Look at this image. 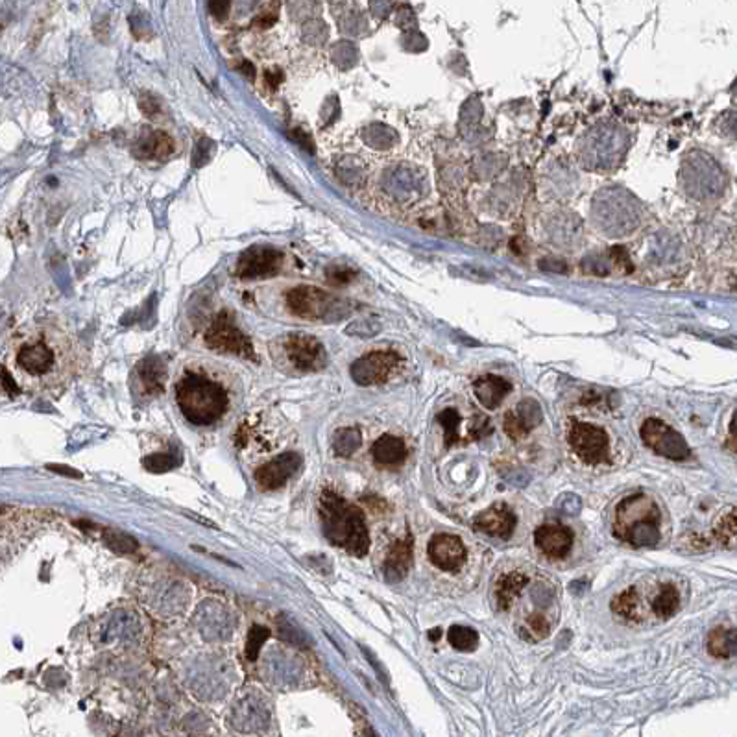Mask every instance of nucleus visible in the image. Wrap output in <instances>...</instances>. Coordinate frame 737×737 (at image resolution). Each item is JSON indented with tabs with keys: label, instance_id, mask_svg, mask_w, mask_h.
Instances as JSON below:
<instances>
[{
	"label": "nucleus",
	"instance_id": "f257e3e1",
	"mask_svg": "<svg viewBox=\"0 0 737 737\" xmlns=\"http://www.w3.org/2000/svg\"><path fill=\"white\" fill-rule=\"evenodd\" d=\"M78 344L69 333L49 324L21 327L8 344V368L30 390H52L76 374Z\"/></svg>",
	"mask_w": 737,
	"mask_h": 737
},
{
	"label": "nucleus",
	"instance_id": "f03ea898",
	"mask_svg": "<svg viewBox=\"0 0 737 737\" xmlns=\"http://www.w3.org/2000/svg\"><path fill=\"white\" fill-rule=\"evenodd\" d=\"M174 395L185 420L198 427L220 422L231 406L224 372L207 363L185 366L174 386Z\"/></svg>",
	"mask_w": 737,
	"mask_h": 737
},
{
	"label": "nucleus",
	"instance_id": "7ed1b4c3",
	"mask_svg": "<svg viewBox=\"0 0 737 737\" xmlns=\"http://www.w3.org/2000/svg\"><path fill=\"white\" fill-rule=\"evenodd\" d=\"M318 510H320L322 530L329 544L340 547L357 558L368 555L370 534L360 508L346 501L337 491L324 490L318 502Z\"/></svg>",
	"mask_w": 737,
	"mask_h": 737
},
{
	"label": "nucleus",
	"instance_id": "20e7f679",
	"mask_svg": "<svg viewBox=\"0 0 737 737\" xmlns=\"http://www.w3.org/2000/svg\"><path fill=\"white\" fill-rule=\"evenodd\" d=\"M274 360L294 374H315L326 368L327 351L324 344L307 333H289L270 346Z\"/></svg>",
	"mask_w": 737,
	"mask_h": 737
},
{
	"label": "nucleus",
	"instance_id": "39448f33",
	"mask_svg": "<svg viewBox=\"0 0 737 737\" xmlns=\"http://www.w3.org/2000/svg\"><path fill=\"white\" fill-rule=\"evenodd\" d=\"M287 253L270 244L250 246L237 259L233 276L242 281H261L278 278L287 268Z\"/></svg>",
	"mask_w": 737,
	"mask_h": 737
},
{
	"label": "nucleus",
	"instance_id": "423d86ee",
	"mask_svg": "<svg viewBox=\"0 0 737 737\" xmlns=\"http://www.w3.org/2000/svg\"><path fill=\"white\" fill-rule=\"evenodd\" d=\"M283 307L301 320H326L337 310L338 299L312 285H294L283 292Z\"/></svg>",
	"mask_w": 737,
	"mask_h": 737
},
{
	"label": "nucleus",
	"instance_id": "0eeeda50",
	"mask_svg": "<svg viewBox=\"0 0 737 737\" xmlns=\"http://www.w3.org/2000/svg\"><path fill=\"white\" fill-rule=\"evenodd\" d=\"M203 342L211 351L224 353V355H235V357L251 358L255 360V349L253 344L244 333L235 326L228 310L220 312L214 318L203 335Z\"/></svg>",
	"mask_w": 737,
	"mask_h": 737
},
{
	"label": "nucleus",
	"instance_id": "6e6552de",
	"mask_svg": "<svg viewBox=\"0 0 737 737\" xmlns=\"http://www.w3.org/2000/svg\"><path fill=\"white\" fill-rule=\"evenodd\" d=\"M641 440L645 442L647 447L663 459L669 460H686L691 454L688 442L679 431L669 427L667 423H663L658 418H649L643 422L640 429Z\"/></svg>",
	"mask_w": 737,
	"mask_h": 737
},
{
	"label": "nucleus",
	"instance_id": "1a4fd4ad",
	"mask_svg": "<svg viewBox=\"0 0 737 737\" xmlns=\"http://www.w3.org/2000/svg\"><path fill=\"white\" fill-rule=\"evenodd\" d=\"M567 440L575 454L586 464L597 466L610 460V440L604 429L592 423L573 422Z\"/></svg>",
	"mask_w": 737,
	"mask_h": 737
},
{
	"label": "nucleus",
	"instance_id": "9d476101",
	"mask_svg": "<svg viewBox=\"0 0 737 737\" xmlns=\"http://www.w3.org/2000/svg\"><path fill=\"white\" fill-rule=\"evenodd\" d=\"M401 357L395 351H372L358 357L349 368L351 379L358 386L383 385L399 368Z\"/></svg>",
	"mask_w": 737,
	"mask_h": 737
},
{
	"label": "nucleus",
	"instance_id": "9b49d317",
	"mask_svg": "<svg viewBox=\"0 0 737 737\" xmlns=\"http://www.w3.org/2000/svg\"><path fill=\"white\" fill-rule=\"evenodd\" d=\"M640 521H660V510H658L656 502L651 497L632 496L626 497L625 501L619 502V507L615 510L614 532L617 538L623 540V536L632 525L640 523Z\"/></svg>",
	"mask_w": 737,
	"mask_h": 737
},
{
	"label": "nucleus",
	"instance_id": "f8f14e48",
	"mask_svg": "<svg viewBox=\"0 0 737 737\" xmlns=\"http://www.w3.org/2000/svg\"><path fill=\"white\" fill-rule=\"evenodd\" d=\"M299 466H301L299 453L289 451V453L279 454L276 459L268 460V462L257 468L255 473H253L257 486L268 491L279 490L294 477L296 471L299 470Z\"/></svg>",
	"mask_w": 737,
	"mask_h": 737
},
{
	"label": "nucleus",
	"instance_id": "ddd939ff",
	"mask_svg": "<svg viewBox=\"0 0 737 737\" xmlns=\"http://www.w3.org/2000/svg\"><path fill=\"white\" fill-rule=\"evenodd\" d=\"M427 553L431 562L442 571H457L466 562L464 544L454 534H434Z\"/></svg>",
	"mask_w": 737,
	"mask_h": 737
},
{
	"label": "nucleus",
	"instance_id": "4468645a",
	"mask_svg": "<svg viewBox=\"0 0 737 737\" xmlns=\"http://www.w3.org/2000/svg\"><path fill=\"white\" fill-rule=\"evenodd\" d=\"M544 420V412H541L540 403L536 399H523L521 403H518V406L514 411H508L502 418V427H505V433L510 436L512 440H521L525 438L527 434L532 431L534 427H538Z\"/></svg>",
	"mask_w": 737,
	"mask_h": 737
},
{
	"label": "nucleus",
	"instance_id": "2eb2a0df",
	"mask_svg": "<svg viewBox=\"0 0 737 737\" xmlns=\"http://www.w3.org/2000/svg\"><path fill=\"white\" fill-rule=\"evenodd\" d=\"M516 523H518L516 514L505 502H497V505L482 510L477 516L475 521H473V527L482 534L508 540L512 536L514 529H516Z\"/></svg>",
	"mask_w": 737,
	"mask_h": 737
},
{
	"label": "nucleus",
	"instance_id": "dca6fc26",
	"mask_svg": "<svg viewBox=\"0 0 737 737\" xmlns=\"http://www.w3.org/2000/svg\"><path fill=\"white\" fill-rule=\"evenodd\" d=\"M573 532L562 525H544L534 532L536 547L549 558H564L573 547Z\"/></svg>",
	"mask_w": 737,
	"mask_h": 737
},
{
	"label": "nucleus",
	"instance_id": "f3484780",
	"mask_svg": "<svg viewBox=\"0 0 737 737\" xmlns=\"http://www.w3.org/2000/svg\"><path fill=\"white\" fill-rule=\"evenodd\" d=\"M137 381L146 397H157L166 385V364L157 355H148L137 364Z\"/></svg>",
	"mask_w": 737,
	"mask_h": 737
},
{
	"label": "nucleus",
	"instance_id": "a211bd4d",
	"mask_svg": "<svg viewBox=\"0 0 737 737\" xmlns=\"http://www.w3.org/2000/svg\"><path fill=\"white\" fill-rule=\"evenodd\" d=\"M412 567V534L397 540L388 549L385 558V578L388 583H399Z\"/></svg>",
	"mask_w": 737,
	"mask_h": 737
},
{
	"label": "nucleus",
	"instance_id": "6ab92c4d",
	"mask_svg": "<svg viewBox=\"0 0 737 737\" xmlns=\"http://www.w3.org/2000/svg\"><path fill=\"white\" fill-rule=\"evenodd\" d=\"M510 390H512V385L499 375H482L473 383V392H475L477 399L488 411H493L501 405L505 395L510 394Z\"/></svg>",
	"mask_w": 737,
	"mask_h": 737
},
{
	"label": "nucleus",
	"instance_id": "aec40b11",
	"mask_svg": "<svg viewBox=\"0 0 737 737\" xmlns=\"http://www.w3.org/2000/svg\"><path fill=\"white\" fill-rule=\"evenodd\" d=\"M372 457L379 466L401 464L406 457V445L394 434H383L379 440H375Z\"/></svg>",
	"mask_w": 737,
	"mask_h": 737
},
{
	"label": "nucleus",
	"instance_id": "412c9836",
	"mask_svg": "<svg viewBox=\"0 0 737 737\" xmlns=\"http://www.w3.org/2000/svg\"><path fill=\"white\" fill-rule=\"evenodd\" d=\"M137 154L145 159H166L174 154V139L165 132H152L139 143Z\"/></svg>",
	"mask_w": 737,
	"mask_h": 737
},
{
	"label": "nucleus",
	"instance_id": "4be33fe9",
	"mask_svg": "<svg viewBox=\"0 0 737 737\" xmlns=\"http://www.w3.org/2000/svg\"><path fill=\"white\" fill-rule=\"evenodd\" d=\"M525 586H527V577L523 573H508V575L499 578V583L496 586L497 606L501 610L510 608Z\"/></svg>",
	"mask_w": 737,
	"mask_h": 737
},
{
	"label": "nucleus",
	"instance_id": "5701e85b",
	"mask_svg": "<svg viewBox=\"0 0 737 737\" xmlns=\"http://www.w3.org/2000/svg\"><path fill=\"white\" fill-rule=\"evenodd\" d=\"M708 651L715 658L737 656V628H732V631L715 628L713 632H710Z\"/></svg>",
	"mask_w": 737,
	"mask_h": 737
},
{
	"label": "nucleus",
	"instance_id": "b1692460",
	"mask_svg": "<svg viewBox=\"0 0 737 737\" xmlns=\"http://www.w3.org/2000/svg\"><path fill=\"white\" fill-rule=\"evenodd\" d=\"M623 541L634 547H654L660 541V530L656 521H640L632 525L623 536Z\"/></svg>",
	"mask_w": 737,
	"mask_h": 737
},
{
	"label": "nucleus",
	"instance_id": "393cba45",
	"mask_svg": "<svg viewBox=\"0 0 737 737\" xmlns=\"http://www.w3.org/2000/svg\"><path fill=\"white\" fill-rule=\"evenodd\" d=\"M679 606H680V595H679V592H676V588L671 586V584H663L662 589L658 592L656 599L652 601V610H654L656 617H660V619H667V617L676 614Z\"/></svg>",
	"mask_w": 737,
	"mask_h": 737
},
{
	"label": "nucleus",
	"instance_id": "a878e982",
	"mask_svg": "<svg viewBox=\"0 0 737 737\" xmlns=\"http://www.w3.org/2000/svg\"><path fill=\"white\" fill-rule=\"evenodd\" d=\"M713 538L719 545L734 549L737 547V508L724 514L713 527Z\"/></svg>",
	"mask_w": 737,
	"mask_h": 737
},
{
	"label": "nucleus",
	"instance_id": "bb28decb",
	"mask_svg": "<svg viewBox=\"0 0 737 737\" xmlns=\"http://www.w3.org/2000/svg\"><path fill=\"white\" fill-rule=\"evenodd\" d=\"M360 443H363V434H360V431L355 427H346L340 429V431L335 434L333 449H335V453H337L338 457L347 459V457H351V454L360 447Z\"/></svg>",
	"mask_w": 737,
	"mask_h": 737
},
{
	"label": "nucleus",
	"instance_id": "cd10ccee",
	"mask_svg": "<svg viewBox=\"0 0 737 737\" xmlns=\"http://www.w3.org/2000/svg\"><path fill=\"white\" fill-rule=\"evenodd\" d=\"M447 641L451 643L453 649H457V651L471 652V651H475L477 643H479V634H477L473 628H470V626L453 625V626H449Z\"/></svg>",
	"mask_w": 737,
	"mask_h": 737
},
{
	"label": "nucleus",
	"instance_id": "c85d7f7f",
	"mask_svg": "<svg viewBox=\"0 0 737 737\" xmlns=\"http://www.w3.org/2000/svg\"><path fill=\"white\" fill-rule=\"evenodd\" d=\"M637 604H640V597H637L636 588L626 589V592L619 593L617 597L612 601V610L615 614L625 617L628 621H636L640 617L637 614Z\"/></svg>",
	"mask_w": 737,
	"mask_h": 737
},
{
	"label": "nucleus",
	"instance_id": "c756f323",
	"mask_svg": "<svg viewBox=\"0 0 737 737\" xmlns=\"http://www.w3.org/2000/svg\"><path fill=\"white\" fill-rule=\"evenodd\" d=\"M438 423L443 427V443L445 447H451L454 443L460 442V434H459V425H460V414L454 409H445L436 416Z\"/></svg>",
	"mask_w": 737,
	"mask_h": 737
},
{
	"label": "nucleus",
	"instance_id": "7c9ffc66",
	"mask_svg": "<svg viewBox=\"0 0 737 737\" xmlns=\"http://www.w3.org/2000/svg\"><path fill=\"white\" fill-rule=\"evenodd\" d=\"M180 462H182V460L177 459L176 454L155 453L146 457V459L143 460V466H145V470L150 471V473H166V471L174 470L176 466H180Z\"/></svg>",
	"mask_w": 737,
	"mask_h": 737
},
{
	"label": "nucleus",
	"instance_id": "2f4dec72",
	"mask_svg": "<svg viewBox=\"0 0 737 737\" xmlns=\"http://www.w3.org/2000/svg\"><path fill=\"white\" fill-rule=\"evenodd\" d=\"M104 541L107 547H111L117 553H135L139 549V544L132 536H128L126 532H118V530H106Z\"/></svg>",
	"mask_w": 737,
	"mask_h": 737
},
{
	"label": "nucleus",
	"instance_id": "473e14b6",
	"mask_svg": "<svg viewBox=\"0 0 737 737\" xmlns=\"http://www.w3.org/2000/svg\"><path fill=\"white\" fill-rule=\"evenodd\" d=\"M270 637V631L262 625H253L248 632V643H246V656L248 660H257L259 651H261L262 643Z\"/></svg>",
	"mask_w": 737,
	"mask_h": 737
},
{
	"label": "nucleus",
	"instance_id": "72a5a7b5",
	"mask_svg": "<svg viewBox=\"0 0 737 737\" xmlns=\"http://www.w3.org/2000/svg\"><path fill=\"white\" fill-rule=\"evenodd\" d=\"M525 632H527L529 636H532L530 640H544L545 636H549L550 632L549 619H547L544 614H530L529 617H527V621H525Z\"/></svg>",
	"mask_w": 737,
	"mask_h": 737
},
{
	"label": "nucleus",
	"instance_id": "f704fd0d",
	"mask_svg": "<svg viewBox=\"0 0 737 737\" xmlns=\"http://www.w3.org/2000/svg\"><path fill=\"white\" fill-rule=\"evenodd\" d=\"M353 278H355V274H353L349 268H344V267H335L327 272V279H329V283L335 285V287L347 285Z\"/></svg>",
	"mask_w": 737,
	"mask_h": 737
},
{
	"label": "nucleus",
	"instance_id": "c9c22d12",
	"mask_svg": "<svg viewBox=\"0 0 737 737\" xmlns=\"http://www.w3.org/2000/svg\"><path fill=\"white\" fill-rule=\"evenodd\" d=\"M231 0H209V11L216 21H225L230 15Z\"/></svg>",
	"mask_w": 737,
	"mask_h": 737
},
{
	"label": "nucleus",
	"instance_id": "e433bc0d",
	"mask_svg": "<svg viewBox=\"0 0 737 737\" xmlns=\"http://www.w3.org/2000/svg\"><path fill=\"white\" fill-rule=\"evenodd\" d=\"M2 383H4V390L8 392V394H10L11 397H15V395L21 394V386L17 385L19 381L15 379V375L11 374L8 366H4V368H2Z\"/></svg>",
	"mask_w": 737,
	"mask_h": 737
},
{
	"label": "nucleus",
	"instance_id": "4c0bfd02",
	"mask_svg": "<svg viewBox=\"0 0 737 737\" xmlns=\"http://www.w3.org/2000/svg\"><path fill=\"white\" fill-rule=\"evenodd\" d=\"M139 106H141V109H143V113H145V115L148 118H155L157 115H159V111H161V107H159V104H157V100L150 97V95H146V97L141 98Z\"/></svg>",
	"mask_w": 737,
	"mask_h": 737
},
{
	"label": "nucleus",
	"instance_id": "58836bf2",
	"mask_svg": "<svg viewBox=\"0 0 737 737\" xmlns=\"http://www.w3.org/2000/svg\"><path fill=\"white\" fill-rule=\"evenodd\" d=\"M727 445H728V449H732L734 453L737 454V411L734 412L732 422H730V429H728Z\"/></svg>",
	"mask_w": 737,
	"mask_h": 737
},
{
	"label": "nucleus",
	"instance_id": "ea45409f",
	"mask_svg": "<svg viewBox=\"0 0 737 737\" xmlns=\"http://www.w3.org/2000/svg\"><path fill=\"white\" fill-rule=\"evenodd\" d=\"M50 471H56V473H59V475H65V477H76V479H81V473L80 471H76L72 470V468H67V466H61V464H49L47 466Z\"/></svg>",
	"mask_w": 737,
	"mask_h": 737
},
{
	"label": "nucleus",
	"instance_id": "a19ab883",
	"mask_svg": "<svg viewBox=\"0 0 737 737\" xmlns=\"http://www.w3.org/2000/svg\"><path fill=\"white\" fill-rule=\"evenodd\" d=\"M429 637H431L433 641L438 640V637H440V628H436V631H433V632H429Z\"/></svg>",
	"mask_w": 737,
	"mask_h": 737
}]
</instances>
